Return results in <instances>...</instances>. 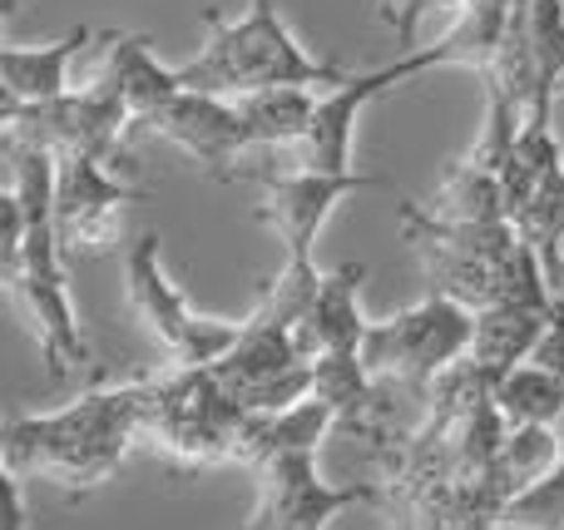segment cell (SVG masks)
I'll list each match as a JSON object with an SVG mask.
<instances>
[{
  "label": "cell",
  "mask_w": 564,
  "mask_h": 530,
  "mask_svg": "<svg viewBox=\"0 0 564 530\" xmlns=\"http://www.w3.org/2000/svg\"><path fill=\"white\" fill-rule=\"evenodd\" d=\"M6 159L10 188L0 198V273H6V293L15 298L35 333L50 382H65L75 372H89L95 353L79 327L65 253L55 238V159L15 139H6Z\"/></svg>",
  "instance_id": "1"
},
{
  "label": "cell",
  "mask_w": 564,
  "mask_h": 530,
  "mask_svg": "<svg viewBox=\"0 0 564 530\" xmlns=\"http://www.w3.org/2000/svg\"><path fill=\"white\" fill-rule=\"evenodd\" d=\"M144 426V387L95 382L59 412H25L6 422V466L25 482H50L85 501L119 472Z\"/></svg>",
  "instance_id": "2"
},
{
  "label": "cell",
  "mask_w": 564,
  "mask_h": 530,
  "mask_svg": "<svg viewBox=\"0 0 564 530\" xmlns=\"http://www.w3.org/2000/svg\"><path fill=\"white\" fill-rule=\"evenodd\" d=\"M397 224L406 244L416 248L421 268L431 278V293L456 298L470 313H486L500 303L530 307H564V298L550 288L545 268L520 244L516 224H441L416 198L397 204Z\"/></svg>",
  "instance_id": "3"
},
{
  "label": "cell",
  "mask_w": 564,
  "mask_h": 530,
  "mask_svg": "<svg viewBox=\"0 0 564 530\" xmlns=\"http://www.w3.org/2000/svg\"><path fill=\"white\" fill-rule=\"evenodd\" d=\"M204 25H208V40L198 45L194 60L178 65V79L194 95L243 99V95H263V89H288V85L337 89L351 79L341 65L312 55L292 35L278 0H248L243 15H224V10L208 6Z\"/></svg>",
  "instance_id": "4"
},
{
  "label": "cell",
  "mask_w": 564,
  "mask_h": 530,
  "mask_svg": "<svg viewBox=\"0 0 564 530\" xmlns=\"http://www.w3.org/2000/svg\"><path fill=\"white\" fill-rule=\"evenodd\" d=\"M144 387V426L139 442L154 446L184 472H208V466L238 462V436H243L248 412L224 392L208 367H174L139 377Z\"/></svg>",
  "instance_id": "5"
},
{
  "label": "cell",
  "mask_w": 564,
  "mask_h": 530,
  "mask_svg": "<svg viewBox=\"0 0 564 530\" xmlns=\"http://www.w3.org/2000/svg\"><path fill=\"white\" fill-rule=\"evenodd\" d=\"M470 343H476V313L460 307L456 298L426 293L421 303L401 307L397 317H381L367 327L361 367L377 382L397 387L416 402H431L441 377L456 372L470 357Z\"/></svg>",
  "instance_id": "6"
},
{
  "label": "cell",
  "mask_w": 564,
  "mask_h": 530,
  "mask_svg": "<svg viewBox=\"0 0 564 530\" xmlns=\"http://www.w3.org/2000/svg\"><path fill=\"white\" fill-rule=\"evenodd\" d=\"M124 293L134 317L144 323V333L164 347V357L174 367H214L228 347L238 343L243 323L234 317H204L194 313L178 283L164 268V248H159V234L144 228V234L129 244L124 253Z\"/></svg>",
  "instance_id": "7"
},
{
  "label": "cell",
  "mask_w": 564,
  "mask_h": 530,
  "mask_svg": "<svg viewBox=\"0 0 564 530\" xmlns=\"http://www.w3.org/2000/svg\"><path fill=\"white\" fill-rule=\"evenodd\" d=\"M134 129L119 89L105 75H95L85 89H69L65 99L30 109H6V139L30 144L50 159H99L115 174L134 169L124 134Z\"/></svg>",
  "instance_id": "8"
},
{
  "label": "cell",
  "mask_w": 564,
  "mask_h": 530,
  "mask_svg": "<svg viewBox=\"0 0 564 530\" xmlns=\"http://www.w3.org/2000/svg\"><path fill=\"white\" fill-rule=\"evenodd\" d=\"M208 372L243 412H288L312 397V357L302 347V333L263 303L243 317L238 343Z\"/></svg>",
  "instance_id": "9"
},
{
  "label": "cell",
  "mask_w": 564,
  "mask_h": 530,
  "mask_svg": "<svg viewBox=\"0 0 564 530\" xmlns=\"http://www.w3.org/2000/svg\"><path fill=\"white\" fill-rule=\"evenodd\" d=\"M351 506H381V482H322L317 452H288L258 472V506L243 530H332Z\"/></svg>",
  "instance_id": "10"
},
{
  "label": "cell",
  "mask_w": 564,
  "mask_h": 530,
  "mask_svg": "<svg viewBox=\"0 0 564 530\" xmlns=\"http://www.w3.org/2000/svg\"><path fill=\"white\" fill-rule=\"evenodd\" d=\"M149 188L119 184L99 159H55V238L65 258H105L119 244L129 204H144Z\"/></svg>",
  "instance_id": "11"
},
{
  "label": "cell",
  "mask_w": 564,
  "mask_h": 530,
  "mask_svg": "<svg viewBox=\"0 0 564 530\" xmlns=\"http://www.w3.org/2000/svg\"><path fill=\"white\" fill-rule=\"evenodd\" d=\"M248 179L263 184L258 198V224H268L282 244V263H317L312 248H317L322 224L332 218V208L347 194L361 188H391V179L381 174H307V169H292V174H273V169H248Z\"/></svg>",
  "instance_id": "12"
},
{
  "label": "cell",
  "mask_w": 564,
  "mask_h": 530,
  "mask_svg": "<svg viewBox=\"0 0 564 530\" xmlns=\"http://www.w3.org/2000/svg\"><path fill=\"white\" fill-rule=\"evenodd\" d=\"M426 55L421 50H411V55H397L391 65L381 69H367V75H351L347 85L337 89H322L317 95V109H312V125L307 134L297 139V169H307V174H357V119L361 109L371 105L377 95H387L391 85H401V79H416L426 75Z\"/></svg>",
  "instance_id": "13"
},
{
  "label": "cell",
  "mask_w": 564,
  "mask_h": 530,
  "mask_svg": "<svg viewBox=\"0 0 564 530\" xmlns=\"http://www.w3.org/2000/svg\"><path fill=\"white\" fill-rule=\"evenodd\" d=\"M139 129L178 144L208 179H218V184H238V179L248 174L243 154L253 149V134H248V125H243L234 99L184 89V95H174L159 115H149Z\"/></svg>",
  "instance_id": "14"
},
{
  "label": "cell",
  "mask_w": 564,
  "mask_h": 530,
  "mask_svg": "<svg viewBox=\"0 0 564 530\" xmlns=\"http://www.w3.org/2000/svg\"><path fill=\"white\" fill-rule=\"evenodd\" d=\"M564 317V307H530V303H500L476 313V343H470L466 363L476 372H486L490 382H500L506 372H516L520 363L535 357V347L545 343V333Z\"/></svg>",
  "instance_id": "15"
},
{
  "label": "cell",
  "mask_w": 564,
  "mask_h": 530,
  "mask_svg": "<svg viewBox=\"0 0 564 530\" xmlns=\"http://www.w3.org/2000/svg\"><path fill=\"white\" fill-rule=\"evenodd\" d=\"M361 283H367V263H341L322 273L312 313L302 323V347H307L312 363L327 353H361L371 327V317L361 313Z\"/></svg>",
  "instance_id": "16"
},
{
  "label": "cell",
  "mask_w": 564,
  "mask_h": 530,
  "mask_svg": "<svg viewBox=\"0 0 564 530\" xmlns=\"http://www.w3.org/2000/svg\"><path fill=\"white\" fill-rule=\"evenodd\" d=\"M95 40L89 25L65 30L50 45H0V79H6V109L50 105L69 95V60Z\"/></svg>",
  "instance_id": "17"
},
{
  "label": "cell",
  "mask_w": 564,
  "mask_h": 530,
  "mask_svg": "<svg viewBox=\"0 0 564 530\" xmlns=\"http://www.w3.org/2000/svg\"><path fill=\"white\" fill-rule=\"evenodd\" d=\"M327 432H337V412L317 397L288 407V412H248L243 436H238V466L263 472L268 462L288 452H317L327 442Z\"/></svg>",
  "instance_id": "18"
},
{
  "label": "cell",
  "mask_w": 564,
  "mask_h": 530,
  "mask_svg": "<svg viewBox=\"0 0 564 530\" xmlns=\"http://www.w3.org/2000/svg\"><path fill=\"white\" fill-rule=\"evenodd\" d=\"M99 75L119 89V99H124L134 129L144 125L149 115H159V109H164L174 95H184L178 69L159 65L144 35H119V30H115V35H109V55H105V65H99Z\"/></svg>",
  "instance_id": "19"
},
{
  "label": "cell",
  "mask_w": 564,
  "mask_h": 530,
  "mask_svg": "<svg viewBox=\"0 0 564 530\" xmlns=\"http://www.w3.org/2000/svg\"><path fill=\"white\" fill-rule=\"evenodd\" d=\"M317 95L322 89H263V95H243L234 99L238 115H243L248 134H253V149H278V144H292L307 134L312 125V109H317Z\"/></svg>",
  "instance_id": "20"
},
{
  "label": "cell",
  "mask_w": 564,
  "mask_h": 530,
  "mask_svg": "<svg viewBox=\"0 0 564 530\" xmlns=\"http://www.w3.org/2000/svg\"><path fill=\"white\" fill-rule=\"evenodd\" d=\"M510 224H516L520 244L535 253V263L545 268L550 288L560 293L564 288V164L535 188V198H530Z\"/></svg>",
  "instance_id": "21"
},
{
  "label": "cell",
  "mask_w": 564,
  "mask_h": 530,
  "mask_svg": "<svg viewBox=\"0 0 564 530\" xmlns=\"http://www.w3.org/2000/svg\"><path fill=\"white\" fill-rule=\"evenodd\" d=\"M560 462H564V442L555 436V426H510L506 446L496 456V482L506 491V501L516 506L525 491L550 482Z\"/></svg>",
  "instance_id": "22"
},
{
  "label": "cell",
  "mask_w": 564,
  "mask_h": 530,
  "mask_svg": "<svg viewBox=\"0 0 564 530\" xmlns=\"http://www.w3.org/2000/svg\"><path fill=\"white\" fill-rule=\"evenodd\" d=\"M496 407L510 426H555L564 417V387L540 363H520L496 382Z\"/></svg>",
  "instance_id": "23"
},
{
  "label": "cell",
  "mask_w": 564,
  "mask_h": 530,
  "mask_svg": "<svg viewBox=\"0 0 564 530\" xmlns=\"http://www.w3.org/2000/svg\"><path fill=\"white\" fill-rule=\"evenodd\" d=\"M466 10H470V0H397V10H381V20H387V25L397 30L401 55H411V50H416V30H421V20H431V15H451V20H460Z\"/></svg>",
  "instance_id": "24"
},
{
  "label": "cell",
  "mask_w": 564,
  "mask_h": 530,
  "mask_svg": "<svg viewBox=\"0 0 564 530\" xmlns=\"http://www.w3.org/2000/svg\"><path fill=\"white\" fill-rule=\"evenodd\" d=\"M530 363H540L545 372H555V377H560V387H564V317L545 333V343L535 347V357H530Z\"/></svg>",
  "instance_id": "25"
},
{
  "label": "cell",
  "mask_w": 564,
  "mask_h": 530,
  "mask_svg": "<svg viewBox=\"0 0 564 530\" xmlns=\"http://www.w3.org/2000/svg\"><path fill=\"white\" fill-rule=\"evenodd\" d=\"M25 476L6 466V530H25Z\"/></svg>",
  "instance_id": "26"
},
{
  "label": "cell",
  "mask_w": 564,
  "mask_h": 530,
  "mask_svg": "<svg viewBox=\"0 0 564 530\" xmlns=\"http://www.w3.org/2000/svg\"><path fill=\"white\" fill-rule=\"evenodd\" d=\"M555 476H564V462H560V466H555Z\"/></svg>",
  "instance_id": "27"
},
{
  "label": "cell",
  "mask_w": 564,
  "mask_h": 530,
  "mask_svg": "<svg viewBox=\"0 0 564 530\" xmlns=\"http://www.w3.org/2000/svg\"><path fill=\"white\" fill-rule=\"evenodd\" d=\"M560 6H564V0H560Z\"/></svg>",
  "instance_id": "28"
}]
</instances>
